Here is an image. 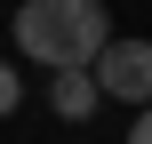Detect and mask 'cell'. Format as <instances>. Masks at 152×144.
Masks as SVG:
<instances>
[{"label": "cell", "instance_id": "cell-1", "mask_svg": "<svg viewBox=\"0 0 152 144\" xmlns=\"http://www.w3.org/2000/svg\"><path fill=\"white\" fill-rule=\"evenodd\" d=\"M112 40V16H104V0H24L16 8V48L32 56V64H88L96 48Z\"/></svg>", "mask_w": 152, "mask_h": 144}, {"label": "cell", "instance_id": "cell-2", "mask_svg": "<svg viewBox=\"0 0 152 144\" xmlns=\"http://www.w3.org/2000/svg\"><path fill=\"white\" fill-rule=\"evenodd\" d=\"M88 80H96V96H112V104H152V40L112 32V40L88 56Z\"/></svg>", "mask_w": 152, "mask_h": 144}, {"label": "cell", "instance_id": "cell-3", "mask_svg": "<svg viewBox=\"0 0 152 144\" xmlns=\"http://www.w3.org/2000/svg\"><path fill=\"white\" fill-rule=\"evenodd\" d=\"M104 96H96V80H88V64H56L48 72V112L56 120H88Z\"/></svg>", "mask_w": 152, "mask_h": 144}, {"label": "cell", "instance_id": "cell-4", "mask_svg": "<svg viewBox=\"0 0 152 144\" xmlns=\"http://www.w3.org/2000/svg\"><path fill=\"white\" fill-rule=\"evenodd\" d=\"M16 104H24V80H16V64H0V120H8Z\"/></svg>", "mask_w": 152, "mask_h": 144}, {"label": "cell", "instance_id": "cell-5", "mask_svg": "<svg viewBox=\"0 0 152 144\" xmlns=\"http://www.w3.org/2000/svg\"><path fill=\"white\" fill-rule=\"evenodd\" d=\"M128 144H152V104H136V128H128Z\"/></svg>", "mask_w": 152, "mask_h": 144}]
</instances>
